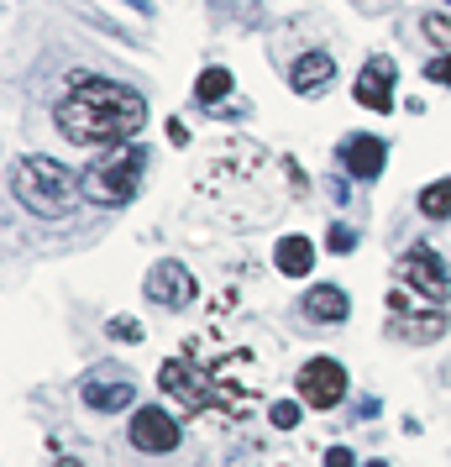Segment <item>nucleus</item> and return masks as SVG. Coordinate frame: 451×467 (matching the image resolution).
<instances>
[{
    "instance_id": "1",
    "label": "nucleus",
    "mask_w": 451,
    "mask_h": 467,
    "mask_svg": "<svg viewBox=\"0 0 451 467\" xmlns=\"http://www.w3.org/2000/svg\"><path fill=\"white\" fill-rule=\"evenodd\" d=\"M158 389L190 415H226L247 420L268 404V368L252 347L231 341H184V352L158 368Z\"/></svg>"
},
{
    "instance_id": "2",
    "label": "nucleus",
    "mask_w": 451,
    "mask_h": 467,
    "mask_svg": "<svg viewBox=\"0 0 451 467\" xmlns=\"http://www.w3.org/2000/svg\"><path fill=\"white\" fill-rule=\"evenodd\" d=\"M53 127L64 131V142H74V148H100V152L127 148L131 137L148 127V100L121 79L79 74L74 89L53 110Z\"/></svg>"
},
{
    "instance_id": "3",
    "label": "nucleus",
    "mask_w": 451,
    "mask_h": 467,
    "mask_svg": "<svg viewBox=\"0 0 451 467\" xmlns=\"http://www.w3.org/2000/svg\"><path fill=\"white\" fill-rule=\"evenodd\" d=\"M11 200L22 211L43 215V221H64L74 215V205L85 200V184L79 173H68L58 158H43V152H26L11 163Z\"/></svg>"
},
{
    "instance_id": "4",
    "label": "nucleus",
    "mask_w": 451,
    "mask_h": 467,
    "mask_svg": "<svg viewBox=\"0 0 451 467\" xmlns=\"http://www.w3.org/2000/svg\"><path fill=\"white\" fill-rule=\"evenodd\" d=\"M148 158H152V152L137 148V142H127V148H110L106 158H95V163L79 173L85 200L106 205V211H121V205H131V200H137V190H142Z\"/></svg>"
},
{
    "instance_id": "5",
    "label": "nucleus",
    "mask_w": 451,
    "mask_h": 467,
    "mask_svg": "<svg viewBox=\"0 0 451 467\" xmlns=\"http://www.w3.org/2000/svg\"><path fill=\"white\" fill-rule=\"evenodd\" d=\"M399 278H405L425 305H446V295H451V268L441 263V253H436L430 242H415V247L399 257Z\"/></svg>"
},
{
    "instance_id": "6",
    "label": "nucleus",
    "mask_w": 451,
    "mask_h": 467,
    "mask_svg": "<svg viewBox=\"0 0 451 467\" xmlns=\"http://www.w3.org/2000/svg\"><path fill=\"white\" fill-rule=\"evenodd\" d=\"M388 337L409 341V347H425V341L446 337V310H409L405 289H388Z\"/></svg>"
},
{
    "instance_id": "7",
    "label": "nucleus",
    "mask_w": 451,
    "mask_h": 467,
    "mask_svg": "<svg viewBox=\"0 0 451 467\" xmlns=\"http://www.w3.org/2000/svg\"><path fill=\"white\" fill-rule=\"evenodd\" d=\"M294 389H300L304 410H336V404L346 400V368L336 358H310L300 368Z\"/></svg>"
},
{
    "instance_id": "8",
    "label": "nucleus",
    "mask_w": 451,
    "mask_h": 467,
    "mask_svg": "<svg viewBox=\"0 0 451 467\" xmlns=\"http://www.w3.org/2000/svg\"><path fill=\"white\" fill-rule=\"evenodd\" d=\"M179 441H184V425L173 420L169 410H158V404L131 410V446H137V451L169 457V451H179Z\"/></svg>"
},
{
    "instance_id": "9",
    "label": "nucleus",
    "mask_w": 451,
    "mask_h": 467,
    "mask_svg": "<svg viewBox=\"0 0 451 467\" xmlns=\"http://www.w3.org/2000/svg\"><path fill=\"white\" fill-rule=\"evenodd\" d=\"M148 299L152 305H163V310H190L194 295H200V284H194V274L179 263V257H163V263H152L148 268Z\"/></svg>"
},
{
    "instance_id": "10",
    "label": "nucleus",
    "mask_w": 451,
    "mask_h": 467,
    "mask_svg": "<svg viewBox=\"0 0 451 467\" xmlns=\"http://www.w3.org/2000/svg\"><path fill=\"white\" fill-rule=\"evenodd\" d=\"M394 79H399L394 58H388V53H373V58L363 64V74H357V85H352L357 106H367V110H378V116H388V110H394Z\"/></svg>"
},
{
    "instance_id": "11",
    "label": "nucleus",
    "mask_w": 451,
    "mask_h": 467,
    "mask_svg": "<svg viewBox=\"0 0 451 467\" xmlns=\"http://www.w3.org/2000/svg\"><path fill=\"white\" fill-rule=\"evenodd\" d=\"M336 158H342V173L373 184V179L384 173V163H388V142H384V137H373V131H352V137H342Z\"/></svg>"
},
{
    "instance_id": "12",
    "label": "nucleus",
    "mask_w": 451,
    "mask_h": 467,
    "mask_svg": "<svg viewBox=\"0 0 451 467\" xmlns=\"http://www.w3.org/2000/svg\"><path fill=\"white\" fill-rule=\"evenodd\" d=\"M331 85H336V58L321 53V47H315V53H300V58L289 64V89L304 95V100H321Z\"/></svg>"
},
{
    "instance_id": "13",
    "label": "nucleus",
    "mask_w": 451,
    "mask_h": 467,
    "mask_svg": "<svg viewBox=\"0 0 451 467\" xmlns=\"http://www.w3.org/2000/svg\"><path fill=\"white\" fill-rule=\"evenodd\" d=\"M79 400L89 410H100V415H116V410H137V383L131 379H85L79 383Z\"/></svg>"
},
{
    "instance_id": "14",
    "label": "nucleus",
    "mask_w": 451,
    "mask_h": 467,
    "mask_svg": "<svg viewBox=\"0 0 451 467\" xmlns=\"http://www.w3.org/2000/svg\"><path fill=\"white\" fill-rule=\"evenodd\" d=\"M346 310H352V299H346L342 284H315V289H304V316L315 320V326H342Z\"/></svg>"
},
{
    "instance_id": "15",
    "label": "nucleus",
    "mask_w": 451,
    "mask_h": 467,
    "mask_svg": "<svg viewBox=\"0 0 451 467\" xmlns=\"http://www.w3.org/2000/svg\"><path fill=\"white\" fill-rule=\"evenodd\" d=\"M273 263H279V274L283 278H304V274H315V242L300 232H289L273 242Z\"/></svg>"
},
{
    "instance_id": "16",
    "label": "nucleus",
    "mask_w": 451,
    "mask_h": 467,
    "mask_svg": "<svg viewBox=\"0 0 451 467\" xmlns=\"http://www.w3.org/2000/svg\"><path fill=\"white\" fill-rule=\"evenodd\" d=\"M231 89H237L231 68H205V74L194 79V100H200V106H215V100H226Z\"/></svg>"
},
{
    "instance_id": "17",
    "label": "nucleus",
    "mask_w": 451,
    "mask_h": 467,
    "mask_svg": "<svg viewBox=\"0 0 451 467\" xmlns=\"http://www.w3.org/2000/svg\"><path fill=\"white\" fill-rule=\"evenodd\" d=\"M420 215H430V221H446V215H451V179H436V184H425V190H420Z\"/></svg>"
},
{
    "instance_id": "18",
    "label": "nucleus",
    "mask_w": 451,
    "mask_h": 467,
    "mask_svg": "<svg viewBox=\"0 0 451 467\" xmlns=\"http://www.w3.org/2000/svg\"><path fill=\"white\" fill-rule=\"evenodd\" d=\"M420 32H425V43H436L441 53H451V16L430 11V16H420Z\"/></svg>"
},
{
    "instance_id": "19",
    "label": "nucleus",
    "mask_w": 451,
    "mask_h": 467,
    "mask_svg": "<svg viewBox=\"0 0 451 467\" xmlns=\"http://www.w3.org/2000/svg\"><path fill=\"white\" fill-rule=\"evenodd\" d=\"M300 415H304L300 400H273V404H268V420L279 425V431H294V425H300Z\"/></svg>"
},
{
    "instance_id": "20",
    "label": "nucleus",
    "mask_w": 451,
    "mask_h": 467,
    "mask_svg": "<svg viewBox=\"0 0 451 467\" xmlns=\"http://www.w3.org/2000/svg\"><path fill=\"white\" fill-rule=\"evenodd\" d=\"M325 247H331V253H336V257H346V253H352V247H357V232H352V226H342V221H336V226L325 232Z\"/></svg>"
},
{
    "instance_id": "21",
    "label": "nucleus",
    "mask_w": 451,
    "mask_h": 467,
    "mask_svg": "<svg viewBox=\"0 0 451 467\" xmlns=\"http://www.w3.org/2000/svg\"><path fill=\"white\" fill-rule=\"evenodd\" d=\"M106 331H110L116 341H142V326H137L131 316H110V326H106Z\"/></svg>"
},
{
    "instance_id": "22",
    "label": "nucleus",
    "mask_w": 451,
    "mask_h": 467,
    "mask_svg": "<svg viewBox=\"0 0 451 467\" xmlns=\"http://www.w3.org/2000/svg\"><path fill=\"white\" fill-rule=\"evenodd\" d=\"M425 79H430V85H446V89H451V53H436V58H430V64H425Z\"/></svg>"
},
{
    "instance_id": "23",
    "label": "nucleus",
    "mask_w": 451,
    "mask_h": 467,
    "mask_svg": "<svg viewBox=\"0 0 451 467\" xmlns=\"http://www.w3.org/2000/svg\"><path fill=\"white\" fill-rule=\"evenodd\" d=\"M352 462H357V457H352L346 446H331V451H325V467H352Z\"/></svg>"
},
{
    "instance_id": "24",
    "label": "nucleus",
    "mask_w": 451,
    "mask_h": 467,
    "mask_svg": "<svg viewBox=\"0 0 451 467\" xmlns=\"http://www.w3.org/2000/svg\"><path fill=\"white\" fill-rule=\"evenodd\" d=\"M169 142L173 148H184V142H190V127H184V121H169Z\"/></svg>"
},
{
    "instance_id": "25",
    "label": "nucleus",
    "mask_w": 451,
    "mask_h": 467,
    "mask_svg": "<svg viewBox=\"0 0 451 467\" xmlns=\"http://www.w3.org/2000/svg\"><path fill=\"white\" fill-rule=\"evenodd\" d=\"M53 467H79V462H68V457H58V462H53Z\"/></svg>"
},
{
    "instance_id": "26",
    "label": "nucleus",
    "mask_w": 451,
    "mask_h": 467,
    "mask_svg": "<svg viewBox=\"0 0 451 467\" xmlns=\"http://www.w3.org/2000/svg\"><path fill=\"white\" fill-rule=\"evenodd\" d=\"M367 467H384V462H367Z\"/></svg>"
}]
</instances>
